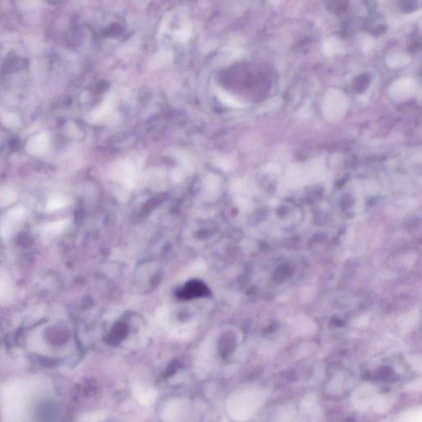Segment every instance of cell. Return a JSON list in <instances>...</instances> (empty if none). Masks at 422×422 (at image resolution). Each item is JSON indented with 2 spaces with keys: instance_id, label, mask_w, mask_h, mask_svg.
I'll return each instance as SVG.
<instances>
[{
  "instance_id": "5",
  "label": "cell",
  "mask_w": 422,
  "mask_h": 422,
  "mask_svg": "<svg viewBox=\"0 0 422 422\" xmlns=\"http://www.w3.org/2000/svg\"><path fill=\"white\" fill-rule=\"evenodd\" d=\"M68 224V220L56 221L53 223L47 224L43 228L44 234L46 235H56L60 234Z\"/></svg>"
},
{
  "instance_id": "8",
  "label": "cell",
  "mask_w": 422,
  "mask_h": 422,
  "mask_svg": "<svg viewBox=\"0 0 422 422\" xmlns=\"http://www.w3.org/2000/svg\"><path fill=\"white\" fill-rule=\"evenodd\" d=\"M155 398V392L152 390L150 391H143V392H140L138 394V401L140 402L141 404H148L154 400Z\"/></svg>"
},
{
  "instance_id": "9",
  "label": "cell",
  "mask_w": 422,
  "mask_h": 422,
  "mask_svg": "<svg viewBox=\"0 0 422 422\" xmlns=\"http://www.w3.org/2000/svg\"><path fill=\"white\" fill-rule=\"evenodd\" d=\"M14 190H10L8 189L7 190H2L0 192V199L2 200L4 202H12V200H14L15 196Z\"/></svg>"
},
{
  "instance_id": "1",
  "label": "cell",
  "mask_w": 422,
  "mask_h": 422,
  "mask_svg": "<svg viewBox=\"0 0 422 422\" xmlns=\"http://www.w3.org/2000/svg\"><path fill=\"white\" fill-rule=\"evenodd\" d=\"M26 216V210L22 207H14L8 211L2 218L0 232L2 237L8 238L11 237L16 228L21 226Z\"/></svg>"
},
{
  "instance_id": "7",
  "label": "cell",
  "mask_w": 422,
  "mask_h": 422,
  "mask_svg": "<svg viewBox=\"0 0 422 422\" xmlns=\"http://www.w3.org/2000/svg\"><path fill=\"white\" fill-rule=\"evenodd\" d=\"M2 123L6 126L10 127V128H15L18 127L20 124V120L18 116L15 114H7L2 118Z\"/></svg>"
},
{
  "instance_id": "3",
  "label": "cell",
  "mask_w": 422,
  "mask_h": 422,
  "mask_svg": "<svg viewBox=\"0 0 422 422\" xmlns=\"http://www.w3.org/2000/svg\"><path fill=\"white\" fill-rule=\"evenodd\" d=\"M182 414V406L180 402H171L165 406L162 416L165 422H180Z\"/></svg>"
},
{
  "instance_id": "4",
  "label": "cell",
  "mask_w": 422,
  "mask_h": 422,
  "mask_svg": "<svg viewBox=\"0 0 422 422\" xmlns=\"http://www.w3.org/2000/svg\"><path fill=\"white\" fill-rule=\"evenodd\" d=\"M12 286L10 280L6 274L0 273V304L5 302L11 298Z\"/></svg>"
},
{
  "instance_id": "2",
  "label": "cell",
  "mask_w": 422,
  "mask_h": 422,
  "mask_svg": "<svg viewBox=\"0 0 422 422\" xmlns=\"http://www.w3.org/2000/svg\"><path fill=\"white\" fill-rule=\"evenodd\" d=\"M49 136L46 133L36 134L26 144V150L32 155H42L49 147Z\"/></svg>"
},
{
  "instance_id": "6",
  "label": "cell",
  "mask_w": 422,
  "mask_h": 422,
  "mask_svg": "<svg viewBox=\"0 0 422 422\" xmlns=\"http://www.w3.org/2000/svg\"><path fill=\"white\" fill-rule=\"evenodd\" d=\"M68 202L66 200V198L63 197H54L52 199L50 200L49 202H47L46 210L48 211H56L57 210L61 209L63 207L67 206Z\"/></svg>"
}]
</instances>
